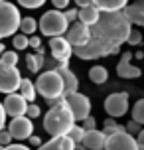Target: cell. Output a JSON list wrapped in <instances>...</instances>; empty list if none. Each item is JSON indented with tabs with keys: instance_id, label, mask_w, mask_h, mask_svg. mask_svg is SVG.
Listing matches in <instances>:
<instances>
[{
	"instance_id": "7a4b0ae2",
	"label": "cell",
	"mask_w": 144,
	"mask_h": 150,
	"mask_svg": "<svg viewBox=\"0 0 144 150\" xmlns=\"http://www.w3.org/2000/svg\"><path fill=\"white\" fill-rule=\"evenodd\" d=\"M77 122L73 119V115L69 112L67 105L61 103V105L49 107V111L44 117V128H46L47 134H52L53 138L57 136H67V132L75 127Z\"/></svg>"
},
{
	"instance_id": "4fadbf2b",
	"label": "cell",
	"mask_w": 144,
	"mask_h": 150,
	"mask_svg": "<svg viewBox=\"0 0 144 150\" xmlns=\"http://www.w3.org/2000/svg\"><path fill=\"white\" fill-rule=\"evenodd\" d=\"M105 150H138L136 138L128 132H116L113 136H107Z\"/></svg>"
},
{
	"instance_id": "9c48e42d",
	"label": "cell",
	"mask_w": 144,
	"mask_h": 150,
	"mask_svg": "<svg viewBox=\"0 0 144 150\" xmlns=\"http://www.w3.org/2000/svg\"><path fill=\"white\" fill-rule=\"evenodd\" d=\"M8 134L12 136V140H28L32 134H34V122H32L28 117H18V119H12L10 125H8Z\"/></svg>"
},
{
	"instance_id": "5b68a950",
	"label": "cell",
	"mask_w": 144,
	"mask_h": 150,
	"mask_svg": "<svg viewBox=\"0 0 144 150\" xmlns=\"http://www.w3.org/2000/svg\"><path fill=\"white\" fill-rule=\"evenodd\" d=\"M121 45L109 44L105 40H99V38H91L89 44L83 45V47H77L73 50L77 57L81 59H95V57H107V55H113V53H119Z\"/></svg>"
},
{
	"instance_id": "f6af8a7d",
	"label": "cell",
	"mask_w": 144,
	"mask_h": 150,
	"mask_svg": "<svg viewBox=\"0 0 144 150\" xmlns=\"http://www.w3.org/2000/svg\"><path fill=\"white\" fill-rule=\"evenodd\" d=\"M0 150H4V146H0Z\"/></svg>"
},
{
	"instance_id": "4dcf8cb0",
	"label": "cell",
	"mask_w": 144,
	"mask_h": 150,
	"mask_svg": "<svg viewBox=\"0 0 144 150\" xmlns=\"http://www.w3.org/2000/svg\"><path fill=\"white\" fill-rule=\"evenodd\" d=\"M140 42H142V32H140V30H132L128 34L126 44H130V45H140Z\"/></svg>"
},
{
	"instance_id": "44dd1931",
	"label": "cell",
	"mask_w": 144,
	"mask_h": 150,
	"mask_svg": "<svg viewBox=\"0 0 144 150\" xmlns=\"http://www.w3.org/2000/svg\"><path fill=\"white\" fill-rule=\"evenodd\" d=\"M75 148L77 146L69 140L67 136H57V138H52V140L44 142L38 150H75Z\"/></svg>"
},
{
	"instance_id": "f35d334b",
	"label": "cell",
	"mask_w": 144,
	"mask_h": 150,
	"mask_svg": "<svg viewBox=\"0 0 144 150\" xmlns=\"http://www.w3.org/2000/svg\"><path fill=\"white\" fill-rule=\"evenodd\" d=\"M28 140H30V144H32V146H38V148L42 146V138H40L38 134H32L30 138H28Z\"/></svg>"
},
{
	"instance_id": "d6a6232c",
	"label": "cell",
	"mask_w": 144,
	"mask_h": 150,
	"mask_svg": "<svg viewBox=\"0 0 144 150\" xmlns=\"http://www.w3.org/2000/svg\"><path fill=\"white\" fill-rule=\"evenodd\" d=\"M26 117H28L30 120L38 119V117H40V107L36 105V103H30V105H28V109H26Z\"/></svg>"
},
{
	"instance_id": "d4e9b609",
	"label": "cell",
	"mask_w": 144,
	"mask_h": 150,
	"mask_svg": "<svg viewBox=\"0 0 144 150\" xmlns=\"http://www.w3.org/2000/svg\"><path fill=\"white\" fill-rule=\"evenodd\" d=\"M36 28H38L36 18L26 16V18H22V20H20V34H24V36H28V34H36Z\"/></svg>"
},
{
	"instance_id": "e575fe53",
	"label": "cell",
	"mask_w": 144,
	"mask_h": 150,
	"mask_svg": "<svg viewBox=\"0 0 144 150\" xmlns=\"http://www.w3.org/2000/svg\"><path fill=\"white\" fill-rule=\"evenodd\" d=\"M10 144H12V136L8 134V130H2V132H0V146L6 148V146H10Z\"/></svg>"
},
{
	"instance_id": "ba28073f",
	"label": "cell",
	"mask_w": 144,
	"mask_h": 150,
	"mask_svg": "<svg viewBox=\"0 0 144 150\" xmlns=\"http://www.w3.org/2000/svg\"><path fill=\"white\" fill-rule=\"evenodd\" d=\"M105 111L111 119H119L128 112V95L126 93H111L105 99Z\"/></svg>"
},
{
	"instance_id": "f1b7e54d",
	"label": "cell",
	"mask_w": 144,
	"mask_h": 150,
	"mask_svg": "<svg viewBox=\"0 0 144 150\" xmlns=\"http://www.w3.org/2000/svg\"><path fill=\"white\" fill-rule=\"evenodd\" d=\"M116 132H124V128L119 127V125H116L113 119L105 120V128H103V134H105V136H113V134H116Z\"/></svg>"
},
{
	"instance_id": "3957f363",
	"label": "cell",
	"mask_w": 144,
	"mask_h": 150,
	"mask_svg": "<svg viewBox=\"0 0 144 150\" xmlns=\"http://www.w3.org/2000/svg\"><path fill=\"white\" fill-rule=\"evenodd\" d=\"M36 93H40L47 101H57L63 97V81L57 71L47 69L46 73H40L36 79Z\"/></svg>"
},
{
	"instance_id": "52a82bcc",
	"label": "cell",
	"mask_w": 144,
	"mask_h": 150,
	"mask_svg": "<svg viewBox=\"0 0 144 150\" xmlns=\"http://www.w3.org/2000/svg\"><path fill=\"white\" fill-rule=\"evenodd\" d=\"M65 105H67L69 112L73 115V119H75V122H83L87 117H91V101H89V97H85L83 93H73V95H69V97H65Z\"/></svg>"
},
{
	"instance_id": "ee69618b",
	"label": "cell",
	"mask_w": 144,
	"mask_h": 150,
	"mask_svg": "<svg viewBox=\"0 0 144 150\" xmlns=\"http://www.w3.org/2000/svg\"><path fill=\"white\" fill-rule=\"evenodd\" d=\"M6 52V50H4V44H0V57H2V53Z\"/></svg>"
},
{
	"instance_id": "836d02e7",
	"label": "cell",
	"mask_w": 144,
	"mask_h": 150,
	"mask_svg": "<svg viewBox=\"0 0 144 150\" xmlns=\"http://www.w3.org/2000/svg\"><path fill=\"white\" fill-rule=\"evenodd\" d=\"M20 6H24V8H40V6H44V0H20Z\"/></svg>"
},
{
	"instance_id": "ffe728a7",
	"label": "cell",
	"mask_w": 144,
	"mask_h": 150,
	"mask_svg": "<svg viewBox=\"0 0 144 150\" xmlns=\"http://www.w3.org/2000/svg\"><path fill=\"white\" fill-rule=\"evenodd\" d=\"M124 16L128 18L130 24H138V26H144V2H134V4H130L126 6V10H122Z\"/></svg>"
},
{
	"instance_id": "d590c367",
	"label": "cell",
	"mask_w": 144,
	"mask_h": 150,
	"mask_svg": "<svg viewBox=\"0 0 144 150\" xmlns=\"http://www.w3.org/2000/svg\"><path fill=\"white\" fill-rule=\"evenodd\" d=\"M77 14H79V10H65V12H63L65 20H67V24L77 22Z\"/></svg>"
},
{
	"instance_id": "b9f144b4",
	"label": "cell",
	"mask_w": 144,
	"mask_h": 150,
	"mask_svg": "<svg viewBox=\"0 0 144 150\" xmlns=\"http://www.w3.org/2000/svg\"><path fill=\"white\" fill-rule=\"evenodd\" d=\"M126 128H128L130 132H140V130H142V128L138 127V125L134 122V120H132V122H128V125H126Z\"/></svg>"
},
{
	"instance_id": "603a6c76",
	"label": "cell",
	"mask_w": 144,
	"mask_h": 150,
	"mask_svg": "<svg viewBox=\"0 0 144 150\" xmlns=\"http://www.w3.org/2000/svg\"><path fill=\"white\" fill-rule=\"evenodd\" d=\"M44 63H46L44 55H38V53H28L26 55V67L30 69L32 73H38L40 69L44 67Z\"/></svg>"
},
{
	"instance_id": "484cf974",
	"label": "cell",
	"mask_w": 144,
	"mask_h": 150,
	"mask_svg": "<svg viewBox=\"0 0 144 150\" xmlns=\"http://www.w3.org/2000/svg\"><path fill=\"white\" fill-rule=\"evenodd\" d=\"M132 120L136 122L138 127L144 125V99L136 101V105L132 107Z\"/></svg>"
},
{
	"instance_id": "7402d4cb",
	"label": "cell",
	"mask_w": 144,
	"mask_h": 150,
	"mask_svg": "<svg viewBox=\"0 0 144 150\" xmlns=\"http://www.w3.org/2000/svg\"><path fill=\"white\" fill-rule=\"evenodd\" d=\"M18 89H20V93H18V95H20V97H22L28 105L36 101V85H34L30 79H22Z\"/></svg>"
},
{
	"instance_id": "8fae6325",
	"label": "cell",
	"mask_w": 144,
	"mask_h": 150,
	"mask_svg": "<svg viewBox=\"0 0 144 150\" xmlns=\"http://www.w3.org/2000/svg\"><path fill=\"white\" fill-rule=\"evenodd\" d=\"M67 44L73 47V50H77V47H83V45L89 44V40H91V30L87 28V26H83L81 22H73L69 24V30H67Z\"/></svg>"
},
{
	"instance_id": "ac0fdd59",
	"label": "cell",
	"mask_w": 144,
	"mask_h": 150,
	"mask_svg": "<svg viewBox=\"0 0 144 150\" xmlns=\"http://www.w3.org/2000/svg\"><path fill=\"white\" fill-rule=\"evenodd\" d=\"M99 18H101V12L93 6V2H91L89 6H85V8L79 10V14H77V22H81L83 26L91 28V26H95V24L99 22Z\"/></svg>"
},
{
	"instance_id": "5bb4252c",
	"label": "cell",
	"mask_w": 144,
	"mask_h": 150,
	"mask_svg": "<svg viewBox=\"0 0 144 150\" xmlns=\"http://www.w3.org/2000/svg\"><path fill=\"white\" fill-rule=\"evenodd\" d=\"M2 107H4V112H6V115H10L12 119H18V117H26L28 103H26L18 93H12V95H6Z\"/></svg>"
},
{
	"instance_id": "8d00e7d4",
	"label": "cell",
	"mask_w": 144,
	"mask_h": 150,
	"mask_svg": "<svg viewBox=\"0 0 144 150\" xmlns=\"http://www.w3.org/2000/svg\"><path fill=\"white\" fill-rule=\"evenodd\" d=\"M28 45H32L34 50H38V47H42V40H40L38 36H34V38H30V40H28Z\"/></svg>"
},
{
	"instance_id": "4316f807",
	"label": "cell",
	"mask_w": 144,
	"mask_h": 150,
	"mask_svg": "<svg viewBox=\"0 0 144 150\" xmlns=\"http://www.w3.org/2000/svg\"><path fill=\"white\" fill-rule=\"evenodd\" d=\"M83 136H85V130L79 127V125H75V127H73V128H71V130L67 132V138H69V140H71L73 144H75V146H77V144H81Z\"/></svg>"
},
{
	"instance_id": "d6986e66",
	"label": "cell",
	"mask_w": 144,
	"mask_h": 150,
	"mask_svg": "<svg viewBox=\"0 0 144 150\" xmlns=\"http://www.w3.org/2000/svg\"><path fill=\"white\" fill-rule=\"evenodd\" d=\"M93 6L97 8L101 14H111V12H122L128 4L124 0H95Z\"/></svg>"
},
{
	"instance_id": "e0dca14e",
	"label": "cell",
	"mask_w": 144,
	"mask_h": 150,
	"mask_svg": "<svg viewBox=\"0 0 144 150\" xmlns=\"http://www.w3.org/2000/svg\"><path fill=\"white\" fill-rule=\"evenodd\" d=\"M105 142H107V136L103 134V130H91V132H85L83 140V148L87 150H105Z\"/></svg>"
},
{
	"instance_id": "7bdbcfd3",
	"label": "cell",
	"mask_w": 144,
	"mask_h": 150,
	"mask_svg": "<svg viewBox=\"0 0 144 150\" xmlns=\"http://www.w3.org/2000/svg\"><path fill=\"white\" fill-rule=\"evenodd\" d=\"M53 6H55V8H67L69 2H67V0H53Z\"/></svg>"
},
{
	"instance_id": "60d3db41",
	"label": "cell",
	"mask_w": 144,
	"mask_h": 150,
	"mask_svg": "<svg viewBox=\"0 0 144 150\" xmlns=\"http://www.w3.org/2000/svg\"><path fill=\"white\" fill-rule=\"evenodd\" d=\"M136 144H138V148H144V128L138 132V136H136Z\"/></svg>"
},
{
	"instance_id": "277c9868",
	"label": "cell",
	"mask_w": 144,
	"mask_h": 150,
	"mask_svg": "<svg viewBox=\"0 0 144 150\" xmlns=\"http://www.w3.org/2000/svg\"><path fill=\"white\" fill-rule=\"evenodd\" d=\"M67 26H69L67 20H65L63 12H59V10H49V12H46L38 22L40 32L44 36H49V38H61L67 32Z\"/></svg>"
},
{
	"instance_id": "9a60e30c",
	"label": "cell",
	"mask_w": 144,
	"mask_h": 150,
	"mask_svg": "<svg viewBox=\"0 0 144 150\" xmlns=\"http://www.w3.org/2000/svg\"><path fill=\"white\" fill-rule=\"evenodd\" d=\"M53 71H57L59 77H61V81H63V97H69V95L77 93V89H79V81H77L75 73L69 69V65H57Z\"/></svg>"
},
{
	"instance_id": "30bf717a",
	"label": "cell",
	"mask_w": 144,
	"mask_h": 150,
	"mask_svg": "<svg viewBox=\"0 0 144 150\" xmlns=\"http://www.w3.org/2000/svg\"><path fill=\"white\" fill-rule=\"evenodd\" d=\"M20 71L18 67H6V65H0V93H6L12 95L16 93V89L20 87Z\"/></svg>"
},
{
	"instance_id": "2e32d148",
	"label": "cell",
	"mask_w": 144,
	"mask_h": 150,
	"mask_svg": "<svg viewBox=\"0 0 144 150\" xmlns=\"http://www.w3.org/2000/svg\"><path fill=\"white\" fill-rule=\"evenodd\" d=\"M132 57H134V55H132L130 52H124L122 57H121V61H119V65H116V73L121 75L122 79H136V77H140V73H142L140 67H136V65L130 63Z\"/></svg>"
},
{
	"instance_id": "83f0119b",
	"label": "cell",
	"mask_w": 144,
	"mask_h": 150,
	"mask_svg": "<svg viewBox=\"0 0 144 150\" xmlns=\"http://www.w3.org/2000/svg\"><path fill=\"white\" fill-rule=\"evenodd\" d=\"M18 63V53L16 52H4L0 57V65H6V67H16Z\"/></svg>"
},
{
	"instance_id": "8992f818",
	"label": "cell",
	"mask_w": 144,
	"mask_h": 150,
	"mask_svg": "<svg viewBox=\"0 0 144 150\" xmlns=\"http://www.w3.org/2000/svg\"><path fill=\"white\" fill-rule=\"evenodd\" d=\"M20 10L12 2H0V40L16 36L20 30Z\"/></svg>"
},
{
	"instance_id": "1f68e13d",
	"label": "cell",
	"mask_w": 144,
	"mask_h": 150,
	"mask_svg": "<svg viewBox=\"0 0 144 150\" xmlns=\"http://www.w3.org/2000/svg\"><path fill=\"white\" fill-rule=\"evenodd\" d=\"M85 132H91V130H97V119L95 117H87L83 120V127H81Z\"/></svg>"
},
{
	"instance_id": "f546056e",
	"label": "cell",
	"mask_w": 144,
	"mask_h": 150,
	"mask_svg": "<svg viewBox=\"0 0 144 150\" xmlns=\"http://www.w3.org/2000/svg\"><path fill=\"white\" fill-rule=\"evenodd\" d=\"M28 40H30V38L24 36V34H16V36L12 38V44H14L16 50H26V47H28Z\"/></svg>"
},
{
	"instance_id": "74e56055",
	"label": "cell",
	"mask_w": 144,
	"mask_h": 150,
	"mask_svg": "<svg viewBox=\"0 0 144 150\" xmlns=\"http://www.w3.org/2000/svg\"><path fill=\"white\" fill-rule=\"evenodd\" d=\"M4 125H6V112H4V107L0 103V132L4 130Z\"/></svg>"
},
{
	"instance_id": "cb8c5ba5",
	"label": "cell",
	"mask_w": 144,
	"mask_h": 150,
	"mask_svg": "<svg viewBox=\"0 0 144 150\" xmlns=\"http://www.w3.org/2000/svg\"><path fill=\"white\" fill-rule=\"evenodd\" d=\"M89 79L97 85H103V83L109 79V71H107L103 65H95V67L89 69Z\"/></svg>"
},
{
	"instance_id": "7c38bea8",
	"label": "cell",
	"mask_w": 144,
	"mask_h": 150,
	"mask_svg": "<svg viewBox=\"0 0 144 150\" xmlns=\"http://www.w3.org/2000/svg\"><path fill=\"white\" fill-rule=\"evenodd\" d=\"M49 50H52L53 61L57 65H67L69 57L73 55V47L67 44V40L61 36V38H52L49 40Z\"/></svg>"
},
{
	"instance_id": "6da1fadb",
	"label": "cell",
	"mask_w": 144,
	"mask_h": 150,
	"mask_svg": "<svg viewBox=\"0 0 144 150\" xmlns=\"http://www.w3.org/2000/svg\"><path fill=\"white\" fill-rule=\"evenodd\" d=\"M130 26L132 24L128 22L124 12H111V14H101L99 22L91 26L89 30H91V38L105 40L114 45H122L128 40V34L132 32Z\"/></svg>"
},
{
	"instance_id": "ab89813d",
	"label": "cell",
	"mask_w": 144,
	"mask_h": 150,
	"mask_svg": "<svg viewBox=\"0 0 144 150\" xmlns=\"http://www.w3.org/2000/svg\"><path fill=\"white\" fill-rule=\"evenodd\" d=\"M4 150H30V148H28V146H24V144H20V142H18V144H10V146H6Z\"/></svg>"
}]
</instances>
